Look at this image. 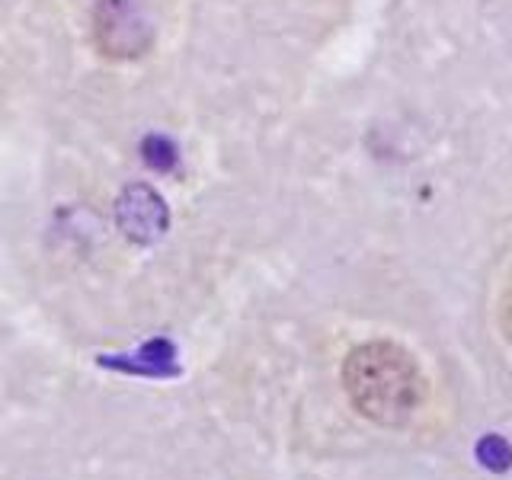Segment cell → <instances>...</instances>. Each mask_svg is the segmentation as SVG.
<instances>
[{"label":"cell","instance_id":"obj_3","mask_svg":"<svg viewBox=\"0 0 512 480\" xmlns=\"http://www.w3.org/2000/svg\"><path fill=\"white\" fill-rule=\"evenodd\" d=\"M116 224L135 244H154L170 228V208L154 186L135 183L125 186L122 196L116 199Z\"/></svg>","mask_w":512,"mask_h":480},{"label":"cell","instance_id":"obj_4","mask_svg":"<svg viewBox=\"0 0 512 480\" xmlns=\"http://www.w3.org/2000/svg\"><path fill=\"white\" fill-rule=\"evenodd\" d=\"M100 365L103 368H119V372H128V375H141V378H173L180 375V368H176V346L170 340H151L144 343L135 356H100Z\"/></svg>","mask_w":512,"mask_h":480},{"label":"cell","instance_id":"obj_1","mask_svg":"<svg viewBox=\"0 0 512 480\" xmlns=\"http://www.w3.org/2000/svg\"><path fill=\"white\" fill-rule=\"evenodd\" d=\"M343 388L365 420L400 429L423 410L429 381L416 356L394 340H368L343 359Z\"/></svg>","mask_w":512,"mask_h":480},{"label":"cell","instance_id":"obj_5","mask_svg":"<svg viewBox=\"0 0 512 480\" xmlns=\"http://www.w3.org/2000/svg\"><path fill=\"white\" fill-rule=\"evenodd\" d=\"M141 157L144 164L157 173H173L180 164V154H176V144L164 135H148L141 141Z\"/></svg>","mask_w":512,"mask_h":480},{"label":"cell","instance_id":"obj_7","mask_svg":"<svg viewBox=\"0 0 512 480\" xmlns=\"http://www.w3.org/2000/svg\"><path fill=\"white\" fill-rule=\"evenodd\" d=\"M500 330H503V336L512 343V285L503 292V298H500Z\"/></svg>","mask_w":512,"mask_h":480},{"label":"cell","instance_id":"obj_2","mask_svg":"<svg viewBox=\"0 0 512 480\" xmlns=\"http://www.w3.org/2000/svg\"><path fill=\"white\" fill-rule=\"evenodd\" d=\"M90 23L96 52L109 61H138L154 45V26L141 0H93Z\"/></svg>","mask_w":512,"mask_h":480},{"label":"cell","instance_id":"obj_6","mask_svg":"<svg viewBox=\"0 0 512 480\" xmlns=\"http://www.w3.org/2000/svg\"><path fill=\"white\" fill-rule=\"evenodd\" d=\"M477 458L490 471H509L512 468V448L503 436H496V432H490V436H484L477 442Z\"/></svg>","mask_w":512,"mask_h":480}]
</instances>
